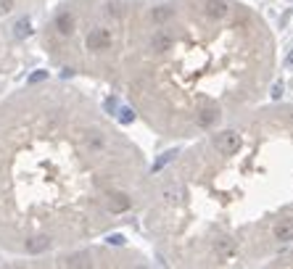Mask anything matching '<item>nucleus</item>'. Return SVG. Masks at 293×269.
Here are the masks:
<instances>
[{"mask_svg":"<svg viewBox=\"0 0 293 269\" xmlns=\"http://www.w3.org/2000/svg\"><path fill=\"white\" fill-rule=\"evenodd\" d=\"M85 45H87V51H92V53L109 51V47L114 45V32H111L109 27H95V29H90Z\"/></svg>","mask_w":293,"mask_h":269,"instance_id":"nucleus-1","label":"nucleus"},{"mask_svg":"<svg viewBox=\"0 0 293 269\" xmlns=\"http://www.w3.org/2000/svg\"><path fill=\"white\" fill-rule=\"evenodd\" d=\"M214 148H217L222 156H233L240 148V137L235 130H225L219 135H214Z\"/></svg>","mask_w":293,"mask_h":269,"instance_id":"nucleus-2","label":"nucleus"},{"mask_svg":"<svg viewBox=\"0 0 293 269\" xmlns=\"http://www.w3.org/2000/svg\"><path fill=\"white\" fill-rule=\"evenodd\" d=\"M169 47H172V35L164 29L159 32H153V37H151V51H156V53H166Z\"/></svg>","mask_w":293,"mask_h":269,"instance_id":"nucleus-3","label":"nucleus"},{"mask_svg":"<svg viewBox=\"0 0 293 269\" xmlns=\"http://www.w3.org/2000/svg\"><path fill=\"white\" fill-rule=\"evenodd\" d=\"M53 29L58 32L61 37H69L71 32H74V19H71V13H69V11L58 13V16H56V21H53Z\"/></svg>","mask_w":293,"mask_h":269,"instance_id":"nucleus-4","label":"nucleus"},{"mask_svg":"<svg viewBox=\"0 0 293 269\" xmlns=\"http://www.w3.org/2000/svg\"><path fill=\"white\" fill-rule=\"evenodd\" d=\"M204 13L209 19H225L227 16V3L225 0H204Z\"/></svg>","mask_w":293,"mask_h":269,"instance_id":"nucleus-5","label":"nucleus"},{"mask_svg":"<svg viewBox=\"0 0 293 269\" xmlns=\"http://www.w3.org/2000/svg\"><path fill=\"white\" fill-rule=\"evenodd\" d=\"M214 121H219V108L217 106H204L198 111V124L201 127H211Z\"/></svg>","mask_w":293,"mask_h":269,"instance_id":"nucleus-6","label":"nucleus"},{"mask_svg":"<svg viewBox=\"0 0 293 269\" xmlns=\"http://www.w3.org/2000/svg\"><path fill=\"white\" fill-rule=\"evenodd\" d=\"M275 237L280 243H290L293 240V219H283L280 225L275 227Z\"/></svg>","mask_w":293,"mask_h":269,"instance_id":"nucleus-7","label":"nucleus"},{"mask_svg":"<svg viewBox=\"0 0 293 269\" xmlns=\"http://www.w3.org/2000/svg\"><path fill=\"white\" fill-rule=\"evenodd\" d=\"M182 195V190H180V185H175V182H169V185H164V190H161V198H164V203H177V198Z\"/></svg>","mask_w":293,"mask_h":269,"instance_id":"nucleus-8","label":"nucleus"},{"mask_svg":"<svg viewBox=\"0 0 293 269\" xmlns=\"http://www.w3.org/2000/svg\"><path fill=\"white\" fill-rule=\"evenodd\" d=\"M172 16H175V8H169V6H159V8H153L151 11V19L153 21H166V19H172Z\"/></svg>","mask_w":293,"mask_h":269,"instance_id":"nucleus-9","label":"nucleus"},{"mask_svg":"<svg viewBox=\"0 0 293 269\" xmlns=\"http://www.w3.org/2000/svg\"><path fill=\"white\" fill-rule=\"evenodd\" d=\"M13 35H16L19 40H24V37L32 35V24H29V19H19L16 24H13Z\"/></svg>","mask_w":293,"mask_h":269,"instance_id":"nucleus-10","label":"nucleus"},{"mask_svg":"<svg viewBox=\"0 0 293 269\" xmlns=\"http://www.w3.org/2000/svg\"><path fill=\"white\" fill-rule=\"evenodd\" d=\"M64 264L66 266H87L90 264V253H74V256H66Z\"/></svg>","mask_w":293,"mask_h":269,"instance_id":"nucleus-11","label":"nucleus"},{"mask_svg":"<svg viewBox=\"0 0 293 269\" xmlns=\"http://www.w3.org/2000/svg\"><path fill=\"white\" fill-rule=\"evenodd\" d=\"M119 121H121V124L135 121V111H132V108H121V111H119Z\"/></svg>","mask_w":293,"mask_h":269,"instance_id":"nucleus-12","label":"nucleus"},{"mask_svg":"<svg viewBox=\"0 0 293 269\" xmlns=\"http://www.w3.org/2000/svg\"><path fill=\"white\" fill-rule=\"evenodd\" d=\"M172 158H175V151H169V153H164V156L159 158V161L153 164V172H159V169H161L164 164H169V161H172Z\"/></svg>","mask_w":293,"mask_h":269,"instance_id":"nucleus-13","label":"nucleus"},{"mask_svg":"<svg viewBox=\"0 0 293 269\" xmlns=\"http://www.w3.org/2000/svg\"><path fill=\"white\" fill-rule=\"evenodd\" d=\"M11 8H13V0H0V16L8 13Z\"/></svg>","mask_w":293,"mask_h":269,"instance_id":"nucleus-14","label":"nucleus"},{"mask_svg":"<svg viewBox=\"0 0 293 269\" xmlns=\"http://www.w3.org/2000/svg\"><path fill=\"white\" fill-rule=\"evenodd\" d=\"M45 77H48L45 71H37V74H32V77H29V85H37V82H42Z\"/></svg>","mask_w":293,"mask_h":269,"instance_id":"nucleus-15","label":"nucleus"},{"mask_svg":"<svg viewBox=\"0 0 293 269\" xmlns=\"http://www.w3.org/2000/svg\"><path fill=\"white\" fill-rule=\"evenodd\" d=\"M109 243H114V246H121V243H125V237H121V235H111V237H109Z\"/></svg>","mask_w":293,"mask_h":269,"instance_id":"nucleus-16","label":"nucleus"},{"mask_svg":"<svg viewBox=\"0 0 293 269\" xmlns=\"http://www.w3.org/2000/svg\"><path fill=\"white\" fill-rule=\"evenodd\" d=\"M280 95H283V85H275L272 87V98H280Z\"/></svg>","mask_w":293,"mask_h":269,"instance_id":"nucleus-17","label":"nucleus"},{"mask_svg":"<svg viewBox=\"0 0 293 269\" xmlns=\"http://www.w3.org/2000/svg\"><path fill=\"white\" fill-rule=\"evenodd\" d=\"M230 248H233V246H230L227 240H225V243H219V251H222V253H230Z\"/></svg>","mask_w":293,"mask_h":269,"instance_id":"nucleus-18","label":"nucleus"},{"mask_svg":"<svg viewBox=\"0 0 293 269\" xmlns=\"http://www.w3.org/2000/svg\"><path fill=\"white\" fill-rule=\"evenodd\" d=\"M288 66H293V51L288 53Z\"/></svg>","mask_w":293,"mask_h":269,"instance_id":"nucleus-19","label":"nucleus"},{"mask_svg":"<svg viewBox=\"0 0 293 269\" xmlns=\"http://www.w3.org/2000/svg\"><path fill=\"white\" fill-rule=\"evenodd\" d=\"M290 116H293V111H290Z\"/></svg>","mask_w":293,"mask_h":269,"instance_id":"nucleus-20","label":"nucleus"}]
</instances>
